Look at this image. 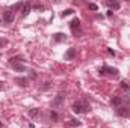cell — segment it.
Returning <instances> with one entry per match:
<instances>
[{"label":"cell","mask_w":130,"mask_h":128,"mask_svg":"<svg viewBox=\"0 0 130 128\" xmlns=\"http://www.w3.org/2000/svg\"><path fill=\"white\" fill-rule=\"evenodd\" d=\"M0 128H2V122H0Z\"/></svg>","instance_id":"28"},{"label":"cell","mask_w":130,"mask_h":128,"mask_svg":"<svg viewBox=\"0 0 130 128\" xmlns=\"http://www.w3.org/2000/svg\"><path fill=\"white\" fill-rule=\"evenodd\" d=\"M121 88H123L124 91H130V84L126 81V80H124V81H121Z\"/></svg>","instance_id":"16"},{"label":"cell","mask_w":130,"mask_h":128,"mask_svg":"<svg viewBox=\"0 0 130 128\" xmlns=\"http://www.w3.org/2000/svg\"><path fill=\"white\" fill-rule=\"evenodd\" d=\"M68 125H70V127H79V125H80V122H79V121H76V119H71V122H68Z\"/></svg>","instance_id":"19"},{"label":"cell","mask_w":130,"mask_h":128,"mask_svg":"<svg viewBox=\"0 0 130 128\" xmlns=\"http://www.w3.org/2000/svg\"><path fill=\"white\" fill-rule=\"evenodd\" d=\"M30 9H32V6H30L29 3H24V6H23V9H21V17H27V14L30 12Z\"/></svg>","instance_id":"12"},{"label":"cell","mask_w":130,"mask_h":128,"mask_svg":"<svg viewBox=\"0 0 130 128\" xmlns=\"http://www.w3.org/2000/svg\"><path fill=\"white\" fill-rule=\"evenodd\" d=\"M33 8H35L36 11H42V9H44V6H42V5H39V3H36V5H35Z\"/></svg>","instance_id":"22"},{"label":"cell","mask_w":130,"mask_h":128,"mask_svg":"<svg viewBox=\"0 0 130 128\" xmlns=\"http://www.w3.org/2000/svg\"><path fill=\"white\" fill-rule=\"evenodd\" d=\"M112 14H113V11H110V9H109V11H107V17H112Z\"/></svg>","instance_id":"27"},{"label":"cell","mask_w":130,"mask_h":128,"mask_svg":"<svg viewBox=\"0 0 130 128\" xmlns=\"http://www.w3.org/2000/svg\"><path fill=\"white\" fill-rule=\"evenodd\" d=\"M39 113H41V109H32V110H29V116L30 118H36Z\"/></svg>","instance_id":"14"},{"label":"cell","mask_w":130,"mask_h":128,"mask_svg":"<svg viewBox=\"0 0 130 128\" xmlns=\"http://www.w3.org/2000/svg\"><path fill=\"white\" fill-rule=\"evenodd\" d=\"M5 44H6V41H5V39H0V48H2Z\"/></svg>","instance_id":"25"},{"label":"cell","mask_w":130,"mask_h":128,"mask_svg":"<svg viewBox=\"0 0 130 128\" xmlns=\"http://www.w3.org/2000/svg\"><path fill=\"white\" fill-rule=\"evenodd\" d=\"M3 21L5 23H12L14 21V18H15V12L14 11H11V9H8V11H5L3 12Z\"/></svg>","instance_id":"4"},{"label":"cell","mask_w":130,"mask_h":128,"mask_svg":"<svg viewBox=\"0 0 130 128\" xmlns=\"http://www.w3.org/2000/svg\"><path fill=\"white\" fill-rule=\"evenodd\" d=\"M15 83L18 86H21V88H27L29 83H30V80L27 77H15Z\"/></svg>","instance_id":"6"},{"label":"cell","mask_w":130,"mask_h":128,"mask_svg":"<svg viewBox=\"0 0 130 128\" xmlns=\"http://www.w3.org/2000/svg\"><path fill=\"white\" fill-rule=\"evenodd\" d=\"M74 56H76V48H68V51L65 53V60H71L74 59Z\"/></svg>","instance_id":"10"},{"label":"cell","mask_w":130,"mask_h":128,"mask_svg":"<svg viewBox=\"0 0 130 128\" xmlns=\"http://www.w3.org/2000/svg\"><path fill=\"white\" fill-rule=\"evenodd\" d=\"M50 119H52L53 122H58V113H56V112H52V113H50Z\"/></svg>","instance_id":"18"},{"label":"cell","mask_w":130,"mask_h":128,"mask_svg":"<svg viewBox=\"0 0 130 128\" xmlns=\"http://www.w3.org/2000/svg\"><path fill=\"white\" fill-rule=\"evenodd\" d=\"M89 9H91V11H97L98 6L95 5V3H89Z\"/></svg>","instance_id":"21"},{"label":"cell","mask_w":130,"mask_h":128,"mask_svg":"<svg viewBox=\"0 0 130 128\" xmlns=\"http://www.w3.org/2000/svg\"><path fill=\"white\" fill-rule=\"evenodd\" d=\"M64 99H65V96L64 94H59V95L55 98V101L52 102V105L53 107H59V105H62V102H64Z\"/></svg>","instance_id":"8"},{"label":"cell","mask_w":130,"mask_h":128,"mask_svg":"<svg viewBox=\"0 0 130 128\" xmlns=\"http://www.w3.org/2000/svg\"><path fill=\"white\" fill-rule=\"evenodd\" d=\"M29 75H30L32 78H36V77H38V75H36V72H35L33 69H29Z\"/></svg>","instance_id":"23"},{"label":"cell","mask_w":130,"mask_h":128,"mask_svg":"<svg viewBox=\"0 0 130 128\" xmlns=\"http://www.w3.org/2000/svg\"><path fill=\"white\" fill-rule=\"evenodd\" d=\"M23 6H24V3L18 2V3H15V5H14V9H17V11H18V9H23Z\"/></svg>","instance_id":"20"},{"label":"cell","mask_w":130,"mask_h":128,"mask_svg":"<svg viewBox=\"0 0 130 128\" xmlns=\"http://www.w3.org/2000/svg\"><path fill=\"white\" fill-rule=\"evenodd\" d=\"M107 53H109L110 56H115V51H113V50H110V48H107Z\"/></svg>","instance_id":"24"},{"label":"cell","mask_w":130,"mask_h":128,"mask_svg":"<svg viewBox=\"0 0 130 128\" xmlns=\"http://www.w3.org/2000/svg\"><path fill=\"white\" fill-rule=\"evenodd\" d=\"M70 29H71L73 35H77V33L80 32V20L79 18H73L70 21Z\"/></svg>","instance_id":"3"},{"label":"cell","mask_w":130,"mask_h":128,"mask_svg":"<svg viewBox=\"0 0 130 128\" xmlns=\"http://www.w3.org/2000/svg\"><path fill=\"white\" fill-rule=\"evenodd\" d=\"M123 102H124V98H123V96H113V98L110 99V104H112L113 107H121Z\"/></svg>","instance_id":"7"},{"label":"cell","mask_w":130,"mask_h":128,"mask_svg":"<svg viewBox=\"0 0 130 128\" xmlns=\"http://www.w3.org/2000/svg\"><path fill=\"white\" fill-rule=\"evenodd\" d=\"M5 89V83L3 81H0V91H3Z\"/></svg>","instance_id":"26"},{"label":"cell","mask_w":130,"mask_h":128,"mask_svg":"<svg viewBox=\"0 0 130 128\" xmlns=\"http://www.w3.org/2000/svg\"><path fill=\"white\" fill-rule=\"evenodd\" d=\"M71 109H73V112L77 113V115H80V113H88V112L91 110L86 99H77V101H74Z\"/></svg>","instance_id":"1"},{"label":"cell","mask_w":130,"mask_h":128,"mask_svg":"<svg viewBox=\"0 0 130 128\" xmlns=\"http://www.w3.org/2000/svg\"><path fill=\"white\" fill-rule=\"evenodd\" d=\"M117 115H118V116H123V118H129L130 116V109L129 107H124V105L117 107Z\"/></svg>","instance_id":"5"},{"label":"cell","mask_w":130,"mask_h":128,"mask_svg":"<svg viewBox=\"0 0 130 128\" xmlns=\"http://www.w3.org/2000/svg\"><path fill=\"white\" fill-rule=\"evenodd\" d=\"M11 66H12V68H14L15 71H20V72H24V71H27L24 65L18 63V62H12V63H11Z\"/></svg>","instance_id":"9"},{"label":"cell","mask_w":130,"mask_h":128,"mask_svg":"<svg viewBox=\"0 0 130 128\" xmlns=\"http://www.w3.org/2000/svg\"><path fill=\"white\" fill-rule=\"evenodd\" d=\"M98 74H100V75H110V77H118L120 71H118L117 68H112V66H107V65H104L103 68H100Z\"/></svg>","instance_id":"2"},{"label":"cell","mask_w":130,"mask_h":128,"mask_svg":"<svg viewBox=\"0 0 130 128\" xmlns=\"http://www.w3.org/2000/svg\"><path fill=\"white\" fill-rule=\"evenodd\" d=\"M50 86H52V83H50V81H45L44 86H41L39 89H41V91H47V89H50Z\"/></svg>","instance_id":"17"},{"label":"cell","mask_w":130,"mask_h":128,"mask_svg":"<svg viewBox=\"0 0 130 128\" xmlns=\"http://www.w3.org/2000/svg\"><path fill=\"white\" fill-rule=\"evenodd\" d=\"M73 14H74V9H71V8H70V9H65L64 12H62V17H68V15H73Z\"/></svg>","instance_id":"15"},{"label":"cell","mask_w":130,"mask_h":128,"mask_svg":"<svg viewBox=\"0 0 130 128\" xmlns=\"http://www.w3.org/2000/svg\"><path fill=\"white\" fill-rule=\"evenodd\" d=\"M106 3H107V6L110 8V11H112V9H120V6H121L118 2H106Z\"/></svg>","instance_id":"13"},{"label":"cell","mask_w":130,"mask_h":128,"mask_svg":"<svg viewBox=\"0 0 130 128\" xmlns=\"http://www.w3.org/2000/svg\"><path fill=\"white\" fill-rule=\"evenodd\" d=\"M65 39H67V36H65L64 33H55V35H53V41H55V42H62Z\"/></svg>","instance_id":"11"}]
</instances>
